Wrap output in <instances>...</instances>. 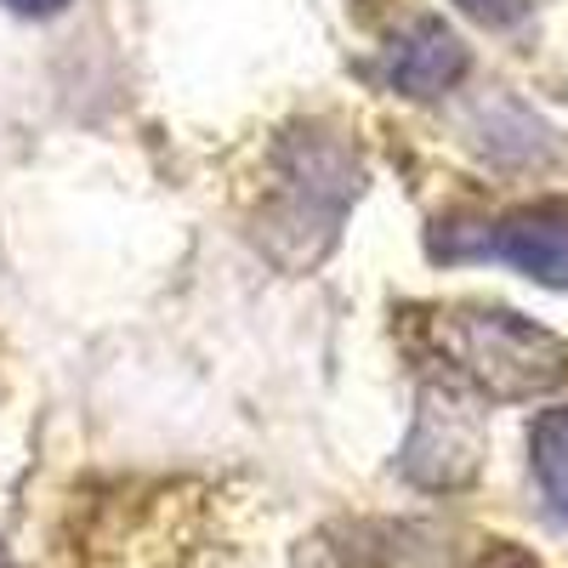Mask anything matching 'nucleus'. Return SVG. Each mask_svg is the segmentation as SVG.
<instances>
[{"label":"nucleus","instance_id":"nucleus-1","mask_svg":"<svg viewBox=\"0 0 568 568\" xmlns=\"http://www.w3.org/2000/svg\"><path fill=\"white\" fill-rule=\"evenodd\" d=\"M426 342L444 358L449 387H471L495 404L540 398L568 382V347L511 307H438Z\"/></svg>","mask_w":568,"mask_h":568},{"label":"nucleus","instance_id":"nucleus-2","mask_svg":"<svg viewBox=\"0 0 568 568\" xmlns=\"http://www.w3.org/2000/svg\"><path fill=\"white\" fill-rule=\"evenodd\" d=\"M438 256H495L517 273L551 284V291H568V200L517 205L500 222H489L478 240H460Z\"/></svg>","mask_w":568,"mask_h":568},{"label":"nucleus","instance_id":"nucleus-3","mask_svg":"<svg viewBox=\"0 0 568 568\" xmlns=\"http://www.w3.org/2000/svg\"><path fill=\"white\" fill-rule=\"evenodd\" d=\"M478 449H484L478 420H471L444 387V393L420 398V420H415V438L404 449V471L426 489H455L478 471Z\"/></svg>","mask_w":568,"mask_h":568},{"label":"nucleus","instance_id":"nucleus-4","mask_svg":"<svg viewBox=\"0 0 568 568\" xmlns=\"http://www.w3.org/2000/svg\"><path fill=\"white\" fill-rule=\"evenodd\" d=\"M466 74V45L449 23L420 18L409 34H398L393 58H387V80L404 91V98H438Z\"/></svg>","mask_w":568,"mask_h":568},{"label":"nucleus","instance_id":"nucleus-5","mask_svg":"<svg viewBox=\"0 0 568 568\" xmlns=\"http://www.w3.org/2000/svg\"><path fill=\"white\" fill-rule=\"evenodd\" d=\"M529 449H535V478H540L551 511L568 517V404L540 409L535 433H529Z\"/></svg>","mask_w":568,"mask_h":568},{"label":"nucleus","instance_id":"nucleus-6","mask_svg":"<svg viewBox=\"0 0 568 568\" xmlns=\"http://www.w3.org/2000/svg\"><path fill=\"white\" fill-rule=\"evenodd\" d=\"M455 7L471 12L478 23H489V29H511V23L529 18V0H455Z\"/></svg>","mask_w":568,"mask_h":568},{"label":"nucleus","instance_id":"nucleus-7","mask_svg":"<svg viewBox=\"0 0 568 568\" xmlns=\"http://www.w3.org/2000/svg\"><path fill=\"white\" fill-rule=\"evenodd\" d=\"M0 7H12V12H23V18H52V12L69 7V0H0Z\"/></svg>","mask_w":568,"mask_h":568}]
</instances>
